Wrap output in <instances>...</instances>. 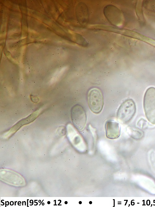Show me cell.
I'll use <instances>...</instances> for the list:
<instances>
[{
    "label": "cell",
    "mask_w": 155,
    "mask_h": 207,
    "mask_svg": "<svg viewBox=\"0 0 155 207\" xmlns=\"http://www.w3.org/2000/svg\"><path fill=\"white\" fill-rule=\"evenodd\" d=\"M143 5L146 9L155 12V0H146L143 2Z\"/></svg>",
    "instance_id": "obj_7"
},
{
    "label": "cell",
    "mask_w": 155,
    "mask_h": 207,
    "mask_svg": "<svg viewBox=\"0 0 155 207\" xmlns=\"http://www.w3.org/2000/svg\"><path fill=\"white\" fill-rule=\"evenodd\" d=\"M136 106L134 100L128 99L123 102L119 107L117 113L118 120L123 123L131 120L136 112Z\"/></svg>",
    "instance_id": "obj_3"
},
{
    "label": "cell",
    "mask_w": 155,
    "mask_h": 207,
    "mask_svg": "<svg viewBox=\"0 0 155 207\" xmlns=\"http://www.w3.org/2000/svg\"><path fill=\"white\" fill-rule=\"evenodd\" d=\"M71 118L76 128L79 131H82L86 126V116L82 106L77 104L73 107L71 110Z\"/></svg>",
    "instance_id": "obj_4"
},
{
    "label": "cell",
    "mask_w": 155,
    "mask_h": 207,
    "mask_svg": "<svg viewBox=\"0 0 155 207\" xmlns=\"http://www.w3.org/2000/svg\"><path fill=\"white\" fill-rule=\"evenodd\" d=\"M144 108L146 117L152 124L155 125V88H149L144 98Z\"/></svg>",
    "instance_id": "obj_1"
},
{
    "label": "cell",
    "mask_w": 155,
    "mask_h": 207,
    "mask_svg": "<svg viewBox=\"0 0 155 207\" xmlns=\"http://www.w3.org/2000/svg\"><path fill=\"white\" fill-rule=\"evenodd\" d=\"M106 136L110 139H114L118 137L120 133L119 123L113 120L106 121L105 124Z\"/></svg>",
    "instance_id": "obj_5"
},
{
    "label": "cell",
    "mask_w": 155,
    "mask_h": 207,
    "mask_svg": "<svg viewBox=\"0 0 155 207\" xmlns=\"http://www.w3.org/2000/svg\"><path fill=\"white\" fill-rule=\"evenodd\" d=\"M147 121L143 118H141L137 122V125L141 128L145 127L147 125Z\"/></svg>",
    "instance_id": "obj_8"
},
{
    "label": "cell",
    "mask_w": 155,
    "mask_h": 207,
    "mask_svg": "<svg viewBox=\"0 0 155 207\" xmlns=\"http://www.w3.org/2000/svg\"><path fill=\"white\" fill-rule=\"evenodd\" d=\"M127 131L131 136L136 139L141 138L144 135L143 131L134 126H128L127 128Z\"/></svg>",
    "instance_id": "obj_6"
},
{
    "label": "cell",
    "mask_w": 155,
    "mask_h": 207,
    "mask_svg": "<svg viewBox=\"0 0 155 207\" xmlns=\"http://www.w3.org/2000/svg\"><path fill=\"white\" fill-rule=\"evenodd\" d=\"M87 99L89 108L93 113H100L104 105V99L102 92L99 88H93L88 91Z\"/></svg>",
    "instance_id": "obj_2"
}]
</instances>
